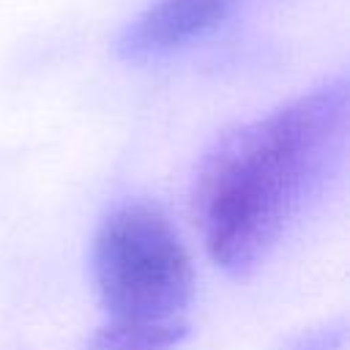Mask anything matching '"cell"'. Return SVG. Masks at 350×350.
I'll list each match as a JSON object with an SVG mask.
<instances>
[{"mask_svg":"<svg viewBox=\"0 0 350 350\" xmlns=\"http://www.w3.org/2000/svg\"><path fill=\"white\" fill-rule=\"evenodd\" d=\"M345 342H347V328L342 320H336L295 334L293 339L284 342L282 350H345Z\"/></svg>","mask_w":350,"mask_h":350,"instance_id":"cell-5","label":"cell"},{"mask_svg":"<svg viewBox=\"0 0 350 350\" xmlns=\"http://www.w3.org/2000/svg\"><path fill=\"white\" fill-rule=\"evenodd\" d=\"M238 0H153L115 38V55L126 63H153L172 57L232 16Z\"/></svg>","mask_w":350,"mask_h":350,"instance_id":"cell-3","label":"cell"},{"mask_svg":"<svg viewBox=\"0 0 350 350\" xmlns=\"http://www.w3.org/2000/svg\"><path fill=\"white\" fill-rule=\"evenodd\" d=\"M189 334V323H139V320H112L88 339L82 350H172Z\"/></svg>","mask_w":350,"mask_h":350,"instance_id":"cell-4","label":"cell"},{"mask_svg":"<svg viewBox=\"0 0 350 350\" xmlns=\"http://www.w3.org/2000/svg\"><path fill=\"white\" fill-rule=\"evenodd\" d=\"M347 139L345 77L216 137L189 197L208 257L230 276L265 262L339 178Z\"/></svg>","mask_w":350,"mask_h":350,"instance_id":"cell-1","label":"cell"},{"mask_svg":"<svg viewBox=\"0 0 350 350\" xmlns=\"http://www.w3.org/2000/svg\"><path fill=\"white\" fill-rule=\"evenodd\" d=\"M90 271L101 309L112 320L180 323L194 293L191 257L150 200H123L98 221Z\"/></svg>","mask_w":350,"mask_h":350,"instance_id":"cell-2","label":"cell"}]
</instances>
